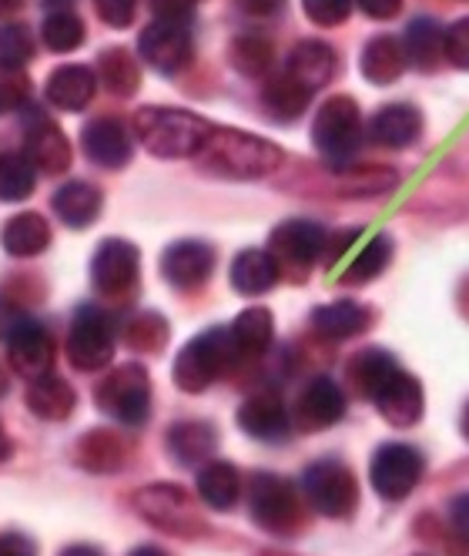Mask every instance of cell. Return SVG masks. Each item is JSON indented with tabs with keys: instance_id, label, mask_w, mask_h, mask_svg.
<instances>
[{
	"instance_id": "cell-1",
	"label": "cell",
	"mask_w": 469,
	"mask_h": 556,
	"mask_svg": "<svg viewBox=\"0 0 469 556\" xmlns=\"http://www.w3.org/2000/svg\"><path fill=\"white\" fill-rule=\"evenodd\" d=\"M215 125H208L205 117L181 111V108H141L135 114V135L138 141L154 154V157H199L202 148L208 144Z\"/></svg>"
},
{
	"instance_id": "cell-2",
	"label": "cell",
	"mask_w": 469,
	"mask_h": 556,
	"mask_svg": "<svg viewBox=\"0 0 469 556\" xmlns=\"http://www.w3.org/2000/svg\"><path fill=\"white\" fill-rule=\"evenodd\" d=\"M199 162L221 178H265L282 165V148L234 128H215Z\"/></svg>"
},
{
	"instance_id": "cell-3",
	"label": "cell",
	"mask_w": 469,
	"mask_h": 556,
	"mask_svg": "<svg viewBox=\"0 0 469 556\" xmlns=\"http://www.w3.org/2000/svg\"><path fill=\"white\" fill-rule=\"evenodd\" d=\"M242 363V352L231 339V329H208L194 336L175 359V386L181 392H205L212 382L228 376L234 366Z\"/></svg>"
},
{
	"instance_id": "cell-4",
	"label": "cell",
	"mask_w": 469,
	"mask_h": 556,
	"mask_svg": "<svg viewBox=\"0 0 469 556\" xmlns=\"http://www.w3.org/2000/svg\"><path fill=\"white\" fill-rule=\"evenodd\" d=\"M135 509L144 516L154 530H162L168 536L194 540V536H202L208 530L199 506H194V496L178 483H154V486L138 490Z\"/></svg>"
},
{
	"instance_id": "cell-5",
	"label": "cell",
	"mask_w": 469,
	"mask_h": 556,
	"mask_svg": "<svg viewBox=\"0 0 469 556\" xmlns=\"http://www.w3.org/2000/svg\"><path fill=\"white\" fill-rule=\"evenodd\" d=\"M302 500L295 486L276 472H255L249 483V509L252 520L276 536H292L302 530Z\"/></svg>"
},
{
	"instance_id": "cell-6",
	"label": "cell",
	"mask_w": 469,
	"mask_h": 556,
	"mask_svg": "<svg viewBox=\"0 0 469 556\" xmlns=\"http://www.w3.org/2000/svg\"><path fill=\"white\" fill-rule=\"evenodd\" d=\"M302 496L329 520H345L359 506V483L339 459H319L302 472Z\"/></svg>"
},
{
	"instance_id": "cell-7",
	"label": "cell",
	"mask_w": 469,
	"mask_h": 556,
	"mask_svg": "<svg viewBox=\"0 0 469 556\" xmlns=\"http://www.w3.org/2000/svg\"><path fill=\"white\" fill-rule=\"evenodd\" d=\"M94 403L101 413L117 419L122 426H141L151 416V376L141 363L117 366L101 379Z\"/></svg>"
},
{
	"instance_id": "cell-8",
	"label": "cell",
	"mask_w": 469,
	"mask_h": 556,
	"mask_svg": "<svg viewBox=\"0 0 469 556\" xmlns=\"http://www.w3.org/2000/svg\"><path fill=\"white\" fill-rule=\"evenodd\" d=\"M312 141H316L319 154L326 157V165L342 168L363 144V117H359L356 101L342 98V94L329 98L316 114Z\"/></svg>"
},
{
	"instance_id": "cell-9",
	"label": "cell",
	"mask_w": 469,
	"mask_h": 556,
	"mask_svg": "<svg viewBox=\"0 0 469 556\" xmlns=\"http://www.w3.org/2000/svg\"><path fill=\"white\" fill-rule=\"evenodd\" d=\"M67 359L81 372H98L114 359V326L98 305H81L67 329Z\"/></svg>"
},
{
	"instance_id": "cell-10",
	"label": "cell",
	"mask_w": 469,
	"mask_h": 556,
	"mask_svg": "<svg viewBox=\"0 0 469 556\" xmlns=\"http://www.w3.org/2000/svg\"><path fill=\"white\" fill-rule=\"evenodd\" d=\"M422 453L406 446V443H385L376 450L372 463H369V480H372V490L382 496V500H406L416 483L422 480Z\"/></svg>"
},
{
	"instance_id": "cell-11",
	"label": "cell",
	"mask_w": 469,
	"mask_h": 556,
	"mask_svg": "<svg viewBox=\"0 0 469 556\" xmlns=\"http://www.w3.org/2000/svg\"><path fill=\"white\" fill-rule=\"evenodd\" d=\"M268 245H271L268 252L276 255L279 268H289V271L302 275V271H308L312 265H316L326 255L329 235L316 222L292 218V222H282L276 231H271Z\"/></svg>"
},
{
	"instance_id": "cell-12",
	"label": "cell",
	"mask_w": 469,
	"mask_h": 556,
	"mask_svg": "<svg viewBox=\"0 0 469 556\" xmlns=\"http://www.w3.org/2000/svg\"><path fill=\"white\" fill-rule=\"evenodd\" d=\"M138 268L141 255L131 242H125V238H104L91 258V286L107 299H122L135 289Z\"/></svg>"
},
{
	"instance_id": "cell-13",
	"label": "cell",
	"mask_w": 469,
	"mask_h": 556,
	"mask_svg": "<svg viewBox=\"0 0 469 556\" xmlns=\"http://www.w3.org/2000/svg\"><path fill=\"white\" fill-rule=\"evenodd\" d=\"M8 363L24 379H41L51 372L54 342L51 332L37 319H17L8 329Z\"/></svg>"
},
{
	"instance_id": "cell-14",
	"label": "cell",
	"mask_w": 469,
	"mask_h": 556,
	"mask_svg": "<svg viewBox=\"0 0 469 556\" xmlns=\"http://www.w3.org/2000/svg\"><path fill=\"white\" fill-rule=\"evenodd\" d=\"M138 51L154 71L178 74L191 64V34L175 21H151L138 37Z\"/></svg>"
},
{
	"instance_id": "cell-15",
	"label": "cell",
	"mask_w": 469,
	"mask_h": 556,
	"mask_svg": "<svg viewBox=\"0 0 469 556\" xmlns=\"http://www.w3.org/2000/svg\"><path fill=\"white\" fill-rule=\"evenodd\" d=\"M372 403L389 426L409 429L422 419V386L409 372L393 369L385 376V382L372 392Z\"/></svg>"
},
{
	"instance_id": "cell-16",
	"label": "cell",
	"mask_w": 469,
	"mask_h": 556,
	"mask_svg": "<svg viewBox=\"0 0 469 556\" xmlns=\"http://www.w3.org/2000/svg\"><path fill=\"white\" fill-rule=\"evenodd\" d=\"M215 271V252L205 242H194V238H185V242H175L165 249L162 255V275L165 282L188 292L208 282V275Z\"/></svg>"
},
{
	"instance_id": "cell-17",
	"label": "cell",
	"mask_w": 469,
	"mask_h": 556,
	"mask_svg": "<svg viewBox=\"0 0 469 556\" xmlns=\"http://www.w3.org/2000/svg\"><path fill=\"white\" fill-rule=\"evenodd\" d=\"M239 426L242 432H249L252 440L262 443H282L289 435V413L286 403L276 389H262L242 403L239 409Z\"/></svg>"
},
{
	"instance_id": "cell-18",
	"label": "cell",
	"mask_w": 469,
	"mask_h": 556,
	"mask_svg": "<svg viewBox=\"0 0 469 556\" xmlns=\"http://www.w3.org/2000/svg\"><path fill=\"white\" fill-rule=\"evenodd\" d=\"M345 416V395L342 389L329 379V376H316L308 379L305 389L299 392L295 403V419L302 429L316 432V429H329Z\"/></svg>"
},
{
	"instance_id": "cell-19",
	"label": "cell",
	"mask_w": 469,
	"mask_h": 556,
	"mask_svg": "<svg viewBox=\"0 0 469 556\" xmlns=\"http://www.w3.org/2000/svg\"><path fill=\"white\" fill-rule=\"evenodd\" d=\"M24 144H27L24 154L30 157V165L37 172L61 175V172L71 168V144H67L64 131L51 122V117H45L41 111H34V122L24 131Z\"/></svg>"
},
{
	"instance_id": "cell-20",
	"label": "cell",
	"mask_w": 469,
	"mask_h": 556,
	"mask_svg": "<svg viewBox=\"0 0 469 556\" xmlns=\"http://www.w3.org/2000/svg\"><path fill=\"white\" fill-rule=\"evenodd\" d=\"M85 154L101 168H125L131 162V138L117 117H94L81 131Z\"/></svg>"
},
{
	"instance_id": "cell-21",
	"label": "cell",
	"mask_w": 469,
	"mask_h": 556,
	"mask_svg": "<svg viewBox=\"0 0 469 556\" xmlns=\"http://www.w3.org/2000/svg\"><path fill=\"white\" fill-rule=\"evenodd\" d=\"M98 74L88 64H64L48 77V101L61 111H85L94 101Z\"/></svg>"
},
{
	"instance_id": "cell-22",
	"label": "cell",
	"mask_w": 469,
	"mask_h": 556,
	"mask_svg": "<svg viewBox=\"0 0 469 556\" xmlns=\"http://www.w3.org/2000/svg\"><path fill=\"white\" fill-rule=\"evenodd\" d=\"M279 262L271 252H262V249H245L234 255L231 262V289L239 295H265L276 289L279 282Z\"/></svg>"
},
{
	"instance_id": "cell-23",
	"label": "cell",
	"mask_w": 469,
	"mask_h": 556,
	"mask_svg": "<svg viewBox=\"0 0 469 556\" xmlns=\"http://www.w3.org/2000/svg\"><path fill=\"white\" fill-rule=\"evenodd\" d=\"M286 71L308 91H319L332 81V74H335V51L322 41H302L292 48Z\"/></svg>"
},
{
	"instance_id": "cell-24",
	"label": "cell",
	"mask_w": 469,
	"mask_h": 556,
	"mask_svg": "<svg viewBox=\"0 0 469 556\" xmlns=\"http://www.w3.org/2000/svg\"><path fill=\"white\" fill-rule=\"evenodd\" d=\"M194 490H199V500L218 513L231 509L242 496V476L231 463L225 459H208L202 469H199V480H194Z\"/></svg>"
},
{
	"instance_id": "cell-25",
	"label": "cell",
	"mask_w": 469,
	"mask_h": 556,
	"mask_svg": "<svg viewBox=\"0 0 469 556\" xmlns=\"http://www.w3.org/2000/svg\"><path fill=\"white\" fill-rule=\"evenodd\" d=\"M422 131L419 111L413 104H385L376 111L369 135L382 148H409Z\"/></svg>"
},
{
	"instance_id": "cell-26",
	"label": "cell",
	"mask_w": 469,
	"mask_h": 556,
	"mask_svg": "<svg viewBox=\"0 0 469 556\" xmlns=\"http://www.w3.org/2000/svg\"><path fill=\"white\" fill-rule=\"evenodd\" d=\"M77 406V395L74 389L61 379V376H41V379H30L27 386V409L37 419H48V422H64L71 419Z\"/></svg>"
},
{
	"instance_id": "cell-27",
	"label": "cell",
	"mask_w": 469,
	"mask_h": 556,
	"mask_svg": "<svg viewBox=\"0 0 469 556\" xmlns=\"http://www.w3.org/2000/svg\"><path fill=\"white\" fill-rule=\"evenodd\" d=\"M0 245L14 258H34L51 245V225L34 212L14 215L0 228Z\"/></svg>"
},
{
	"instance_id": "cell-28",
	"label": "cell",
	"mask_w": 469,
	"mask_h": 556,
	"mask_svg": "<svg viewBox=\"0 0 469 556\" xmlns=\"http://www.w3.org/2000/svg\"><path fill=\"white\" fill-rule=\"evenodd\" d=\"M369 323H372L369 312L359 302H348V299L319 305L316 312H312V329L329 342H345L352 336H359Z\"/></svg>"
},
{
	"instance_id": "cell-29",
	"label": "cell",
	"mask_w": 469,
	"mask_h": 556,
	"mask_svg": "<svg viewBox=\"0 0 469 556\" xmlns=\"http://www.w3.org/2000/svg\"><path fill=\"white\" fill-rule=\"evenodd\" d=\"M359 71L366 81L372 85H393L400 81V74L406 71V51L396 37L389 34H376L372 41L363 48V58H359Z\"/></svg>"
},
{
	"instance_id": "cell-30",
	"label": "cell",
	"mask_w": 469,
	"mask_h": 556,
	"mask_svg": "<svg viewBox=\"0 0 469 556\" xmlns=\"http://www.w3.org/2000/svg\"><path fill=\"white\" fill-rule=\"evenodd\" d=\"M74 456L88 472H117L128 463V446L122 443V435H114L111 429H91L81 435Z\"/></svg>"
},
{
	"instance_id": "cell-31",
	"label": "cell",
	"mask_w": 469,
	"mask_h": 556,
	"mask_svg": "<svg viewBox=\"0 0 469 556\" xmlns=\"http://www.w3.org/2000/svg\"><path fill=\"white\" fill-rule=\"evenodd\" d=\"M54 212L67 228H88L101 215V191L88 181H67L54 191Z\"/></svg>"
},
{
	"instance_id": "cell-32",
	"label": "cell",
	"mask_w": 469,
	"mask_h": 556,
	"mask_svg": "<svg viewBox=\"0 0 469 556\" xmlns=\"http://www.w3.org/2000/svg\"><path fill=\"white\" fill-rule=\"evenodd\" d=\"M218 446V435L208 422H178L168 429V450L181 466H205Z\"/></svg>"
},
{
	"instance_id": "cell-33",
	"label": "cell",
	"mask_w": 469,
	"mask_h": 556,
	"mask_svg": "<svg viewBox=\"0 0 469 556\" xmlns=\"http://www.w3.org/2000/svg\"><path fill=\"white\" fill-rule=\"evenodd\" d=\"M443 27L429 17H416L409 27H406V37H403V51H406V64L419 67V71H433L440 64V58L446 54L443 48Z\"/></svg>"
},
{
	"instance_id": "cell-34",
	"label": "cell",
	"mask_w": 469,
	"mask_h": 556,
	"mask_svg": "<svg viewBox=\"0 0 469 556\" xmlns=\"http://www.w3.org/2000/svg\"><path fill=\"white\" fill-rule=\"evenodd\" d=\"M228 329H231L234 345H239V352H242V359H255V355H262L271 345V332H276V323H271V312L268 308L252 305Z\"/></svg>"
},
{
	"instance_id": "cell-35",
	"label": "cell",
	"mask_w": 469,
	"mask_h": 556,
	"mask_svg": "<svg viewBox=\"0 0 469 556\" xmlns=\"http://www.w3.org/2000/svg\"><path fill=\"white\" fill-rule=\"evenodd\" d=\"M308 101H312V91H308L305 85H299L289 71H282V74L271 77V81L265 85V91H262L265 111H268V114H276L279 122H292V117H299V114L308 108Z\"/></svg>"
},
{
	"instance_id": "cell-36",
	"label": "cell",
	"mask_w": 469,
	"mask_h": 556,
	"mask_svg": "<svg viewBox=\"0 0 469 556\" xmlns=\"http://www.w3.org/2000/svg\"><path fill=\"white\" fill-rule=\"evenodd\" d=\"M98 71H101V81L107 91L114 94H135L138 85H141V67L135 64V58L125 51V48H111L98 58Z\"/></svg>"
},
{
	"instance_id": "cell-37",
	"label": "cell",
	"mask_w": 469,
	"mask_h": 556,
	"mask_svg": "<svg viewBox=\"0 0 469 556\" xmlns=\"http://www.w3.org/2000/svg\"><path fill=\"white\" fill-rule=\"evenodd\" d=\"M393 369H400L393 355L382 352V349H366L348 363V379H352V386L359 389V395L372 400V392L385 382V376Z\"/></svg>"
},
{
	"instance_id": "cell-38",
	"label": "cell",
	"mask_w": 469,
	"mask_h": 556,
	"mask_svg": "<svg viewBox=\"0 0 469 556\" xmlns=\"http://www.w3.org/2000/svg\"><path fill=\"white\" fill-rule=\"evenodd\" d=\"M41 37H45V48L54 51V54H71L85 45V21L71 14V11H54L48 14L45 27H41Z\"/></svg>"
},
{
	"instance_id": "cell-39",
	"label": "cell",
	"mask_w": 469,
	"mask_h": 556,
	"mask_svg": "<svg viewBox=\"0 0 469 556\" xmlns=\"http://www.w3.org/2000/svg\"><path fill=\"white\" fill-rule=\"evenodd\" d=\"M34 191V165L27 154H0V202H24Z\"/></svg>"
},
{
	"instance_id": "cell-40",
	"label": "cell",
	"mask_w": 469,
	"mask_h": 556,
	"mask_svg": "<svg viewBox=\"0 0 469 556\" xmlns=\"http://www.w3.org/2000/svg\"><path fill=\"white\" fill-rule=\"evenodd\" d=\"M125 342L135 352H159L168 342V323L162 319L159 312H138L125 323Z\"/></svg>"
},
{
	"instance_id": "cell-41",
	"label": "cell",
	"mask_w": 469,
	"mask_h": 556,
	"mask_svg": "<svg viewBox=\"0 0 469 556\" xmlns=\"http://www.w3.org/2000/svg\"><path fill=\"white\" fill-rule=\"evenodd\" d=\"M389 255H393V242H389L385 235H372L369 245L359 249L356 262L348 265L345 271V282L348 286H363V282H372L376 275H382V268L389 265Z\"/></svg>"
},
{
	"instance_id": "cell-42",
	"label": "cell",
	"mask_w": 469,
	"mask_h": 556,
	"mask_svg": "<svg viewBox=\"0 0 469 556\" xmlns=\"http://www.w3.org/2000/svg\"><path fill=\"white\" fill-rule=\"evenodd\" d=\"M231 61L242 74H265L271 64V45L262 34H242L239 41L231 45Z\"/></svg>"
},
{
	"instance_id": "cell-43",
	"label": "cell",
	"mask_w": 469,
	"mask_h": 556,
	"mask_svg": "<svg viewBox=\"0 0 469 556\" xmlns=\"http://www.w3.org/2000/svg\"><path fill=\"white\" fill-rule=\"evenodd\" d=\"M30 58H34V30L27 24L0 27V64H4V67H24Z\"/></svg>"
},
{
	"instance_id": "cell-44",
	"label": "cell",
	"mask_w": 469,
	"mask_h": 556,
	"mask_svg": "<svg viewBox=\"0 0 469 556\" xmlns=\"http://www.w3.org/2000/svg\"><path fill=\"white\" fill-rule=\"evenodd\" d=\"M30 98V81L24 67H4L0 64V111H17Z\"/></svg>"
},
{
	"instance_id": "cell-45",
	"label": "cell",
	"mask_w": 469,
	"mask_h": 556,
	"mask_svg": "<svg viewBox=\"0 0 469 556\" xmlns=\"http://www.w3.org/2000/svg\"><path fill=\"white\" fill-rule=\"evenodd\" d=\"M352 4L356 0H302V11L312 24H319V27H339L348 21L352 14Z\"/></svg>"
},
{
	"instance_id": "cell-46",
	"label": "cell",
	"mask_w": 469,
	"mask_h": 556,
	"mask_svg": "<svg viewBox=\"0 0 469 556\" xmlns=\"http://www.w3.org/2000/svg\"><path fill=\"white\" fill-rule=\"evenodd\" d=\"M443 48H446V58L456 67H466L469 71V17H462V21H456V24L446 27Z\"/></svg>"
},
{
	"instance_id": "cell-47",
	"label": "cell",
	"mask_w": 469,
	"mask_h": 556,
	"mask_svg": "<svg viewBox=\"0 0 469 556\" xmlns=\"http://www.w3.org/2000/svg\"><path fill=\"white\" fill-rule=\"evenodd\" d=\"M94 11L107 27H131L135 14H138V0H94Z\"/></svg>"
},
{
	"instance_id": "cell-48",
	"label": "cell",
	"mask_w": 469,
	"mask_h": 556,
	"mask_svg": "<svg viewBox=\"0 0 469 556\" xmlns=\"http://www.w3.org/2000/svg\"><path fill=\"white\" fill-rule=\"evenodd\" d=\"M148 4L159 21H175V24H188L194 11V0H148Z\"/></svg>"
},
{
	"instance_id": "cell-49",
	"label": "cell",
	"mask_w": 469,
	"mask_h": 556,
	"mask_svg": "<svg viewBox=\"0 0 469 556\" xmlns=\"http://www.w3.org/2000/svg\"><path fill=\"white\" fill-rule=\"evenodd\" d=\"M359 11L372 21H389L403 11V0H356Z\"/></svg>"
},
{
	"instance_id": "cell-50",
	"label": "cell",
	"mask_w": 469,
	"mask_h": 556,
	"mask_svg": "<svg viewBox=\"0 0 469 556\" xmlns=\"http://www.w3.org/2000/svg\"><path fill=\"white\" fill-rule=\"evenodd\" d=\"M0 556H37V549L24 533H0Z\"/></svg>"
},
{
	"instance_id": "cell-51",
	"label": "cell",
	"mask_w": 469,
	"mask_h": 556,
	"mask_svg": "<svg viewBox=\"0 0 469 556\" xmlns=\"http://www.w3.org/2000/svg\"><path fill=\"white\" fill-rule=\"evenodd\" d=\"M286 0H239V8L249 11V14H258V17H268V14H276L282 11Z\"/></svg>"
},
{
	"instance_id": "cell-52",
	"label": "cell",
	"mask_w": 469,
	"mask_h": 556,
	"mask_svg": "<svg viewBox=\"0 0 469 556\" xmlns=\"http://www.w3.org/2000/svg\"><path fill=\"white\" fill-rule=\"evenodd\" d=\"M453 523L462 536H469V493H462L456 503H453Z\"/></svg>"
},
{
	"instance_id": "cell-53",
	"label": "cell",
	"mask_w": 469,
	"mask_h": 556,
	"mask_svg": "<svg viewBox=\"0 0 469 556\" xmlns=\"http://www.w3.org/2000/svg\"><path fill=\"white\" fill-rule=\"evenodd\" d=\"M58 556H104L98 546H88V543H74V546H64Z\"/></svg>"
},
{
	"instance_id": "cell-54",
	"label": "cell",
	"mask_w": 469,
	"mask_h": 556,
	"mask_svg": "<svg viewBox=\"0 0 469 556\" xmlns=\"http://www.w3.org/2000/svg\"><path fill=\"white\" fill-rule=\"evenodd\" d=\"M27 0H0V17H14Z\"/></svg>"
},
{
	"instance_id": "cell-55",
	"label": "cell",
	"mask_w": 469,
	"mask_h": 556,
	"mask_svg": "<svg viewBox=\"0 0 469 556\" xmlns=\"http://www.w3.org/2000/svg\"><path fill=\"white\" fill-rule=\"evenodd\" d=\"M128 556H168L165 549H159V546H135Z\"/></svg>"
},
{
	"instance_id": "cell-56",
	"label": "cell",
	"mask_w": 469,
	"mask_h": 556,
	"mask_svg": "<svg viewBox=\"0 0 469 556\" xmlns=\"http://www.w3.org/2000/svg\"><path fill=\"white\" fill-rule=\"evenodd\" d=\"M11 456V440H8V432H4V426H0V463H4Z\"/></svg>"
},
{
	"instance_id": "cell-57",
	"label": "cell",
	"mask_w": 469,
	"mask_h": 556,
	"mask_svg": "<svg viewBox=\"0 0 469 556\" xmlns=\"http://www.w3.org/2000/svg\"><path fill=\"white\" fill-rule=\"evenodd\" d=\"M8 389H11V386H8V369L0 366V395H8Z\"/></svg>"
},
{
	"instance_id": "cell-58",
	"label": "cell",
	"mask_w": 469,
	"mask_h": 556,
	"mask_svg": "<svg viewBox=\"0 0 469 556\" xmlns=\"http://www.w3.org/2000/svg\"><path fill=\"white\" fill-rule=\"evenodd\" d=\"M462 435H466V440H469V403H466V409H462Z\"/></svg>"
}]
</instances>
